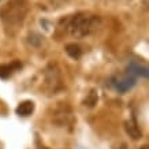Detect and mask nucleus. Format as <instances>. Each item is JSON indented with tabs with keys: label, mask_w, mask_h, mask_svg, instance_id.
<instances>
[{
	"label": "nucleus",
	"mask_w": 149,
	"mask_h": 149,
	"mask_svg": "<svg viewBox=\"0 0 149 149\" xmlns=\"http://www.w3.org/2000/svg\"><path fill=\"white\" fill-rule=\"evenodd\" d=\"M66 32L74 38H84L97 30L100 26V18L88 13H78L64 19Z\"/></svg>",
	"instance_id": "2"
},
{
	"label": "nucleus",
	"mask_w": 149,
	"mask_h": 149,
	"mask_svg": "<svg viewBox=\"0 0 149 149\" xmlns=\"http://www.w3.org/2000/svg\"><path fill=\"white\" fill-rule=\"evenodd\" d=\"M137 78L130 75L129 72H125V74H115L109 78V86L115 89L119 93H127V92L133 89L136 86Z\"/></svg>",
	"instance_id": "3"
},
{
	"label": "nucleus",
	"mask_w": 149,
	"mask_h": 149,
	"mask_svg": "<svg viewBox=\"0 0 149 149\" xmlns=\"http://www.w3.org/2000/svg\"><path fill=\"white\" fill-rule=\"evenodd\" d=\"M96 101H97V97H96V93H95V92H92V93H91V97H89V99L86 100L85 103L88 104L89 107H93V105H95V104H96Z\"/></svg>",
	"instance_id": "9"
},
{
	"label": "nucleus",
	"mask_w": 149,
	"mask_h": 149,
	"mask_svg": "<svg viewBox=\"0 0 149 149\" xmlns=\"http://www.w3.org/2000/svg\"><path fill=\"white\" fill-rule=\"evenodd\" d=\"M15 112H17V115L23 118L30 116L34 112V103L30 101V100H25V101L18 104V107L15 108Z\"/></svg>",
	"instance_id": "5"
},
{
	"label": "nucleus",
	"mask_w": 149,
	"mask_h": 149,
	"mask_svg": "<svg viewBox=\"0 0 149 149\" xmlns=\"http://www.w3.org/2000/svg\"><path fill=\"white\" fill-rule=\"evenodd\" d=\"M141 149H148V146H142V148H141Z\"/></svg>",
	"instance_id": "10"
},
{
	"label": "nucleus",
	"mask_w": 149,
	"mask_h": 149,
	"mask_svg": "<svg viewBox=\"0 0 149 149\" xmlns=\"http://www.w3.org/2000/svg\"><path fill=\"white\" fill-rule=\"evenodd\" d=\"M66 52H67V55L70 56V58H72V59H79L81 58V55H82L81 47L77 45L75 42L67 44V45H66Z\"/></svg>",
	"instance_id": "8"
},
{
	"label": "nucleus",
	"mask_w": 149,
	"mask_h": 149,
	"mask_svg": "<svg viewBox=\"0 0 149 149\" xmlns=\"http://www.w3.org/2000/svg\"><path fill=\"white\" fill-rule=\"evenodd\" d=\"M21 67H22V64L19 63L18 60L13 62L11 64H3V66H0V77L8 78L10 75H13L14 72L17 71V70H19Z\"/></svg>",
	"instance_id": "7"
},
{
	"label": "nucleus",
	"mask_w": 149,
	"mask_h": 149,
	"mask_svg": "<svg viewBox=\"0 0 149 149\" xmlns=\"http://www.w3.org/2000/svg\"><path fill=\"white\" fill-rule=\"evenodd\" d=\"M130 75L133 77H142V78H148L149 75V70L146 66L138 63V62H130V64L127 66V71Z\"/></svg>",
	"instance_id": "4"
},
{
	"label": "nucleus",
	"mask_w": 149,
	"mask_h": 149,
	"mask_svg": "<svg viewBox=\"0 0 149 149\" xmlns=\"http://www.w3.org/2000/svg\"><path fill=\"white\" fill-rule=\"evenodd\" d=\"M126 131L133 140H138V138L142 137V131H141L140 126H138V123H137L134 118H131L130 120L126 123Z\"/></svg>",
	"instance_id": "6"
},
{
	"label": "nucleus",
	"mask_w": 149,
	"mask_h": 149,
	"mask_svg": "<svg viewBox=\"0 0 149 149\" xmlns=\"http://www.w3.org/2000/svg\"><path fill=\"white\" fill-rule=\"evenodd\" d=\"M27 14L26 0H8L0 7V19L6 30L11 34L17 33L22 27Z\"/></svg>",
	"instance_id": "1"
}]
</instances>
